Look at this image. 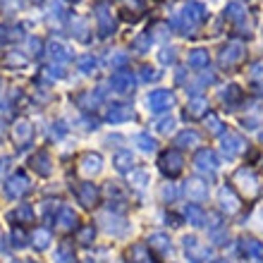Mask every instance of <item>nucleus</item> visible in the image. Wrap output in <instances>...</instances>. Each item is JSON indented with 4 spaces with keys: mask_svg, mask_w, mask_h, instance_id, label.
<instances>
[{
    "mask_svg": "<svg viewBox=\"0 0 263 263\" xmlns=\"http://www.w3.org/2000/svg\"><path fill=\"white\" fill-rule=\"evenodd\" d=\"M146 103H148V110H153V112H165V110H170V108L175 105V98H173V93H170V91L156 89V91H151V93H148Z\"/></svg>",
    "mask_w": 263,
    "mask_h": 263,
    "instance_id": "nucleus-1",
    "label": "nucleus"
},
{
    "mask_svg": "<svg viewBox=\"0 0 263 263\" xmlns=\"http://www.w3.org/2000/svg\"><path fill=\"white\" fill-rule=\"evenodd\" d=\"M27 192H29V180L22 173H17L14 177H10V182L5 184V194L10 196V199H17V196L27 194Z\"/></svg>",
    "mask_w": 263,
    "mask_h": 263,
    "instance_id": "nucleus-2",
    "label": "nucleus"
},
{
    "mask_svg": "<svg viewBox=\"0 0 263 263\" xmlns=\"http://www.w3.org/2000/svg\"><path fill=\"white\" fill-rule=\"evenodd\" d=\"M237 182H242V189L247 192V194H256L258 192V177L251 170H247V167H242V170H237L235 175Z\"/></svg>",
    "mask_w": 263,
    "mask_h": 263,
    "instance_id": "nucleus-3",
    "label": "nucleus"
},
{
    "mask_svg": "<svg viewBox=\"0 0 263 263\" xmlns=\"http://www.w3.org/2000/svg\"><path fill=\"white\" fill-rule=\"evenodd\" d=\"M160 167H163V173L167 175H177L182 170V156L177 151H167L163 158H160Z\"/></svg>",
    "mask_w": 263,
    "mask_h": 263,
    "instance_id": "nucleus-4",
    "label": "nucleus"
},
{
    "mask_svg": "<svg viewBox=\"0 0 263 263\" xmlns=\"http://www.w3.org/2000/svg\"><path fill=\"white\" fill-rule=\"evenodd\" d=\"M222 151H225L228 158H235L237 153L244 151V139L237 137V134H228V137L222 139Z\"/></svg>",
    "mask_w": 263,
    "mask_h": 263,
    "instance_id": "nucleus-5",
    "label": "nucleus"
},
{
    "mask_svg": "<svg viewBox=\"0 0 263 263\" xmlns=\"http://www.w3.org/2000/svg\"><path fill=\"white\" fill-rule=\"evenodd\" d=\"M196 167L199 170H211V173H215L218 170V158H215L213 151H208V148H203V151H199V156H196Z\"/></svg>",
    "mask_w": 263,
    "mask_h": 263,
    "instance_id": "nucleus-6",
    "label": "nucleus"
},
{
    "mask_svg": "<svg viewBox=\"0 0 263 263\" xmlns=\"http://www.w3.org/2000/svg\"><path fill=\"white\" fill-rule=\"evenodd\" d=\"M218 201H220L222 211H228V213H235L237 208H239V199L235 196V192L230 187H222L220 194H218Z\"/></svg>",
    "mask_w": 263,
    "mask_h": 263,
    "instance_id": "nucleus-7",
    "label": "nucleus"
},
{
    "mask_svg": "<svg viewBox=\"0 0 263 263\" xmlns=\"http://www.w3.org/2000/svg\"><path fill=\"white\" fill-rule=\"evenodd\" d=\"M103 165V158L98 156V153H86L82 158V173L84 175H96Z\"/></svg>",
    "mask_w": 263,
    "mask_h": 263,
    "instance_id": "nucleus-8",
    "label": "nucleus"
},
{
    "mask_svg": "<svg viewBox=\"0 0 263 263\" xmlns=\"http://www.w3.org/2000/svg\"><path fill=\"white\" fill-rule=\"evenodd\" d=\"M242 251L247 254V258H263V244L254 237L242 239Z\"/></svg>",
    "mask_w": 263,
    "mask_h": 263,
    "instance_id": "nucleus-9",
    "label": "nucleus"
},
{
    "mask_svg": "<svg viewBox=\"0 0 263 263\" xmlns=\"http://www.w3.org/2000/svg\"><path fill=\"white\" fill-rule=\"evenodd\" d=\"M187 194H189V199H194V201L208 199V184H203V182H199V180L187 182Z\"/></svg>",
    "mask_w": 263,
    "mask_h": 263,
    "instance_id": "nucleus-10",
    "label": "nucleus"
},
{
    "mask_svg": "<svg viewBox=\"0 0 263 263\" xmlns=\"http://www.w3.org/2000/svg\"><path fill=\"white\" fill-rule=\"evenodd\" d=\"M110 84L115 86V91H120V93H127V91H132V86H134L132 77L125 74V72H115L112 79H110Z\"/></svg>",
    "mask_w": 263,
    "mask_h": 263,
    "instance_id": "nucleus-11",
    "label": "nucleus"
},
{
    "mask_svg": "<svg viewBox=\"0 0 263 263\" xmlns=\"http://www.w3.org/2000/svg\"><path fill=\"white\" fill-rule=\"evenodd\" d=\"M184 20L192 22V24H199V22H203V20H206V10H203V5H201V3L189 5L187 10H184Z\"/></svg>",
    "mask_w": 263,
    "mask_h": 263,
    "instance_id": "nucleus-12",
    "label": "nucleus"
},
{
    "mask_svg": "<svg viewBox=\"0 0 263 263\" xmlns=\"http://www.w3.org/2000/svg\"><path fill=\"white\" fill-rule=\"evenodd\" d=\"M242 58H244V50L239 43H232L230 48L222 50V65H232V63H237V60H242Z\"/></svg>",
    "mask_w": 263,
    "mask_h": 263,
    "instance_id": "nucleus-13",
    "label": "nucleus"
},
{
    "mask_svg": "<svg viewBox=\"0 0 263 263\" xmlns=\"http://www.w3.org/2000/svg\"><path fill=\"white\" fill-rule=\"evenodd\" d=\"M129 118H132V108H127V105H112L108 110V120L110 122H122V120H129Z\"/></svg>",
    "mask_w": 263,
    "mask_h": 263,
    "instance_id": "nucleus-14",
    "label": "nucleus"
},
{
    "mask_svg": "<svg viewBox=\"0 0 263 263\" xmlns=\"http://www.w3.org/2000/svg\"><path fill=\"white\" fill-rule=\"evenodd\" d=\"M96 187L93 184H89V182H84L82 187H79V199H82L84 206H91V203H96Z\"/></svg>",
    "mask_w": 263,
    "mask_h": 263,
    "instance_id": "nucleus-15",
    "label": "nucleus"
},
{
    "mask_svg": "<svg viewBox=\"0 0 263 263\" xmlns=\"http://www.w3.org/2000/svg\"><path fill=\"white\" fill-rule=\"evenodd\" d=\"M132 165H134V156H132V151H120L118 156H115V167H118L120 173L132 170Z\"/></svg>",
    "mask_w": 263,
    "mask_h": 263,
    "instance_id": "nucleus-16",
    "label": "nucleus"
},
{
    "mask_svg": "<svg viewBox=\"0 0 263 263\" xmlns=\"http://www.w3.org/2000/svg\"><path fill=\"white\" fill-rule=\"evenodd\" d=\"M31 218H34V211H31V206H27V203H22L17 211L10 213V220H17V222H31Z\"/></svg>",
    "mask_w": 263,
    "mask_h": 263,
    "instance_id": "nucleus-17",
    "label": "nucleus"
},
{
    "mask_svg": "<svg viewBox=\"0 0 263 263\" xmlns=\"http://www.w3.org/2000/svg\"><path fill=\"white\" fill-rule=\"evenodd\" d=\"M148 242H151L153 249L163 251V254H167V251L173 249V247H170V242H167V237L163 235V232H156V235H151V239H148Z\"/></svg>",
    "mask_w": 263,
    "mask_h": 263,
    "instance_id": "nucleus-18",
    "label": "nucleus"
},
{
    "mask_svg": "<svg viewBox=\"0 0 263 263\" xmlns=\"http://www.w3.org/2000/svg\"><path fill=\"white\" fill-rule=\"evenodd\" d=\"M34 170H39L41 175H50V158L48 153H39L34 158Z\"/></svg>",
    "mask_w": 263,
    "mask_h": 263,
    "instance_id": "nucleus-19",
    "label": "nucleus"
},
{
    "mask_svg": "<svg viewBox=\"0 0 263 263\" xmlns=\"http://www.w3.org/2000/svg\"><path fill=\"white\" fill-rule=\"evenodd\" d=\"M175 144H177V146H196V144H199V134H196V132H182V134H180V137H177V141H175Z\"/></svg>",
    "mask_w": 263,
    "mask_h": 263,
    "instance_id": "nucleus-20",
    "label": "nucleus"
},
{
    "mask_svg": "<svg viewBox=\"0 0 263 263\" xmlns=\"http://www.w3.org/2000/svg\"><path fill=\"white\" fill-rule=\"evenodd\" d=\"M29 137H31V127H29V122H20V125H14V139L17 141H29Z\"/></svg>",
    "mask_w": 263,
    "mask_h": 263,
    "instance_id": "nucleus-21",
    "label": "nucleus"
},
{
    "mask_svg": "<svg viewBox=\"0 0 263 263\" xmlns=\"http://www.w3.org/2000/svg\"><path fill=\"white\" fill-rule=\"evenodd\" d=\"M74 222H77V215L72 208H63L60 211V225L63 228H74Z\"/></svg>",
    "mask_w": 263,
    "mask_h": 263,
    "instance_id": "nucleus-22",
    "label": "nucleus"
},
{
    "mask_svg": "<svg viewBox=\"0 0 263 263\" xmlns=\"http://www.w3.org/2000/svg\"><path fill=\"white\" fill-rule=\"evenodd\" d=\"M189 65H194V67H203V65H208V53L206 50H194V53L189 55Z\"/></svg>",
    "mask_w": 263,
    "mask_h": 263,
    "instance_id": "nucleus-23",
    "label": "nucleus"
},
{
    "mask_svg": "<svg viewBox=\"0 0 263 263\" xmlns=\"http://www.w3.org/2000/svg\"><path fill=\"white\" fill-rule=\"evenodd\" d=\"M137 144H139V148H141V151H156V141H153L151 137H148V134H139L137 137Z\"/></svg>",
    "mask_w": 263,
    "mask_h": 263,
    "instance_id": "nucleus-24",
    "label": "nucleus"
},
{
    "mask_svg": "<svg viewBox=\"0 0 263 263\" xmlns=\"http://www.w3.org/2000/svg\"><path fill=\"white\" fill-rule=\"evenodd\" d=\"M48 242H50V232L48 230H39L34 235V244L39 247V249H46L48 247Z\"/></svg>",
    "mask_w": 263,
    "mask_h": 263,
    "instance_id": "nucleus-25",
    "label": "nucleus"
},
{
    "mask_svg": "<svg viewBox=\"0 0 263 263\" xmlns=\"http://www.w3.org/2000/svg\"><path fill=\"white\" fill-rule=\"evenodd\" d=\"M187 218L192 220V225H201V222H203V211L196 208V206H189L187 208Z\"/></svg>",
    "mask_w": 263,
    "mask_h": 263,
    "instance_id": "nucleus-26",
    "label": "nucleus"
},
{
    "mask_svg": "<svg viewBox=\"0 0 263 263\" xmlns=\"http://www.w3.org/2000/svg\"><path fill=\"white\" fill-rule=\"evenodd\" d=\"M225 12H228V17L230 20H242L244 17V10L239 5H237V3H232V5H228V10H225Z\"/></svg>",
    "mask_w": 263,
    "mask_h": 263,
    "instance_id": "nucleus-27",
    "label": "nucleus"
},
{
    "mask_svg": "<svg viewBox=\"0 0 263 263\" xmlns=\"http://www.w3.org/2000/svg\"><path fill=\"white\" fill-rule=\"evenodd\" d=\"M50 53H53V58H60V60H67V58H69L67 48H65V46H60V43H53V46H50Z\"/></svg>",
    "mask_w": 263,
    "mask_h": 263,
    "instance_id": "nucleus-28",
    "label": "nucleus"
},
{
    "mask_svg": "<svg viewBox=\"0 0 263 263\" xmlns=\"http://www.w3.org/2000/svg\"><path fill=\"white\" fill-rule=\"evenodd\" d=\"M132 182L137 184V187H146V182H148V175L144 170H137V173H132Z\"/></svg>",
    "mask_w": 263,
    "mask_h": 263,
    "instance_id": "nucleus-29",
    "label": "nucleus"
},
{
    "mask_svg": "<svg viewBox=\"0 0 263 263\" xmlns=\"http://www.w3.org/2000/svg\"><path fill=\"white\" fill-rule=\"evenodd\" d=\"M79 67H82V72H91V69L96 67V60L91 55H84L82 60H79Z\"/></svg>",
    "mask_w": 263,
    "mask_h": 263,
    "instance_id": "nucleus-30",
    "label": "nucleus"
},
{
    "mask_svg": "<svg viewBox=\"0 0 263 263\" xmlns=\"http://www.w3.org/2000/svg\"><path fill=\"white\" fill-rule=\"evenodd\" d=\"M58 263H74V258L69 256L67 247H60V251H58Z\"/></svg>",
    "mask_w": 263,
    "mask_h": 263,
    "instance_id": "nucleus-31",
    "label": "nucleus"
},
{
    "mask_svg": "<svg viewBox=\"0 0 263 263\" xmlns=\"http://www.w3.org/2000/svg\"><path fill=\"white\" fill-rule=\"evenodd\" d=\"M189 108H192V115H199V112L203 110V108H206V101H203V98H194Z\"/></svg>",
    "mask_w": 263,
    "mask_h": 263,
    "instance_id": "nucleus-32",
    "label": "nucleus"
},
{
    "mask_svg": "<svg viewBox=\"0 0 263 263\" xmlns=\"http://www.w3.org/2000/svg\"><path fill=\"white\" fill-rule=\"evenodd\" d=\"M160 60H163V63H173V60H175V50L173 48H165V53H160Z\"/></svg>",
    "mask_w": 263,
    "mask_h": 263,
    "instance_id": "nucleus-33",
    "label": "nucleus"
},
{
    "mask_svg": "<svg viewBox=\"0 0 263 263\" xmlns=\"http://www.w3.org/2000/svg\"><path fill=\"white\" fill-rule=\"evenodd\" d=\"M173 127H175L173 120H163V122L158 125V129H160V132H165V134H167V132H173Z\"/></svg>",
    "mask_w": 263,
    "mask_h": 263,
    "instance_id": "nucleus-34",
    "label": "nucleus"
},
{
    "mask_svg": "<svg viewBox=\"0 0 263 263\" xmlns=\"http://www.w3.org/2000/svg\"><path fill=\"white\" fill-rule=\"evenodd\" d=\"M12 239H14V247H24V235L22 232H14Z\"/></svg>",
    "mask_w": 263,
    "mask_h": 263,
    "instance_id": "nucleus-35",
    "label": "nucleus"
},
{
    "mask_svg": "<svg viewBox=\"0 0 263 263\" xmlns=\"http://www.w3.org/2000/svg\"><path fill=\"white\" fill-rule=\"evenodd\" d=\"M163 196H165V199H175V196H177V192H175V187H165V189H163Z\"/></svg>",
    "mask_w": 263,
    "mask_h": 263,
    "instance_id": "nucleus-36",
    "label": "nucleus"
},
{
    "mask_svg": "<svg viewBox=\"0 0 263 263\" xmlns=\"http://www.w3.org/2000/svg\"><path fill=\"white\" fill-rule=\"evenodd\" d=\"M144 79H158V72H151V67H144Z\"/></svg>",
    "mask_w": 263,
    "mask_h": 263,
    "instance_id": "nucleus-37",
    "label": "nucleus"
},
{
    "mask_svg": "<svg viewBox=\"0 0 263 263\" xmlns=\"http://www.w3.org/2000/svg\"><path fill=\"white\" fill-rule=\"evenodd\" d=\"M7 163H10V158H0V177H3V173L7 170Z\"/></svg>",
    "mask_w": 263,
    "mask_h": 263,
    "instance_id": "nucleus-38",
    "label": "nucleus"
},
{
    "mask_svg": "<svg viewBox=\"0 0 263 263\" xmlns=\"http://www.w3.org/2000/svg\"><path fill=\"white\" fill-rule=\"evenodd\" d=\"M12 263H36V261H29V258H22V261H12Z\"/></svg>",
    "mask_w": 263,
    "mask_h": 263,
    "instance_id": "nucleus-39",
    "label": "nucleus"
},
{
    "mask_svg": "<svg viewBox=\"0 0 263 263\" xmlns=\"http://www.w3.org/2000/svg\"><path fill=\"white\" fill-rule=\"evenodd\" d=\"M218 263H225V261H218Z\"/></svg>",
    "mask_w": 263,
    "mask_h": 263,
    "instance_id": "nucleus-40",
    "label": "nucleus"
}]
</instances>
